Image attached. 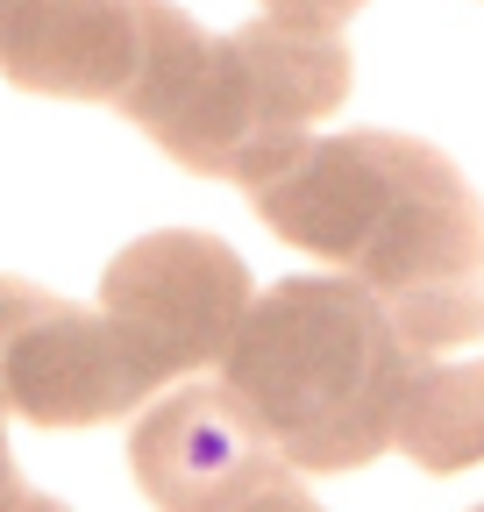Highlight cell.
Listing matches in <instances>:
<instances>
[{"label": "cell", "mask_w": 484, "mask_h": 512, "mask_svg": "<svg viewBox=\"0 0 484 512\" xmlns=\"http://www.w3.org/2000/svg\"><path fill=\"white\" fill-rule=\"evenodd\" d=\"M356 86L342 36L285 29L271 15L207 36L186 8L143 0V64L114 114L200 178L264 185Z\"/></svg>", "instance_id": "6da1fadb"}, {"label": "cell", "mask_w": 484, "mask_h": 512, "mask_svg": "<svg viewBox=\"0 0 484 512\" xmlns=\"http://www.w3.org/2000/svg\"><path fill=\"white\" fill-rule=\"evenodd\" d=\"M250 207L278 242L371 285L385 306L484 278V200L420 136H307L264 185H250Z\"/></svg>", "instance_id": "7a4b0ae2"}, {"label": "cell", "mask_w": 484, "mask_h": 512, "mask_svg": "<svg viewBox=\"0 0 484 512\" xmlns=\"http://www.w3.org/2000/svg\"><path fill=\"white\" fill-rule=\"evenodd\" d=\"M214 370L299 477H342L392 448L399 328L392 306L342 271L257 292Z\"/></svg>", "instance_id": "3957f363"}, {"label": "cell", "mask_w": 484, "mask_h": 512, "mask_svg": "<svg viewBox=\"0 0 484 512\" xmlns=\"http://www.w3.org/2000/svg\"><path fill=\"white\" fill-rule=\"evenodd\" d=\"M164 377L121 342L100 306L57 299L0 271V413L29 427H100L129 420Z\"/></svg>", "instance_id": "277c9868"}, {"label": "cell", "mask_w": 484, "mask_h": 512, "mask_svg": "<svg viewBox=\"0 0 484 512\" xmlns=\"http://www.w3.org/2000/svg\"><path fill=\"white\" fill-rule=\"evenodd\" d=\"M250 299V264L207 228H150L100 271V313L164 384L214 370Z\"/></svg>", "instance_id": "5b68a950"}, {"label": "cell", "mask_w": 484, "mask_h": 512, "mask_svg": "<svg viewBox=\"0 0 484 512\" xmlns=\"http://www.w3.org/2000/svg\"><path fill=\"white\" fill-rule=\"evenodd\" d=\"M399 328V420L392 448L428 477L484 463V278L392 299Z\"/></svg>", "instance_id": "8992f818"}, {"label": "cell", "mask_w": 484, "mask_h": 512, "mask_svg": "<svg viewBox=\"0 0 484 512\" xmlns=\"http://www.w3.org/2000/svg\"><path fill=\"white\" fill-rule=\"evenodd\" d=\"M129 470H136V491L157 512H228L242 491L278 477L285 456L228 399L221 377L214 384L186 377L164 399H150V413H136Z\"/></svg>", "instance_id": "52a82bcc"}, {"label": "cell", "mask_w": 484, "mask_h": 512, "mask_svg": "<svg viewBox=\"0 0 484 512\" xmlns=\"http://www.w3.org/2000/svg\"><path fill=\"white\" fill-rule=\"evenodd\" d=\"M143 64V0H22L0 72L15 93L121 107Z\"/></svg>", "instance_id": "ba28073f"}, {"label": "cell", "mask_w": 484, "mask_h": 512, "mask_svg": "<svg viewBox=\"0 0 484 512\" xmlns=\"http://www.w3.org/2000/svg\"><path fill=\"white\" fill-rule=\"evenodd\" d=\"M264 15L285 29H314V36H342L349 15H363V0H264Z\"/></svg>", "instance_id": "9c48e42d"}, {"label": "cell", "mask_w": 484, "mask_h": 512, "mask_svg": "<svg viewBox=\"0 0 484 512\" xmlns=\"http://www.w3.org/2000/svg\"><path fill=\"white\" fill-rule=\"evenodd\" d=\"M228 512H328V505H314V491L299 484V470L285 463V470H278V477H264L257 491H242Z\"/></svg>", "instance_id": "30bf717a"}, {"label": "cell", "mask_w": 484, "mask_h": 512, "mask_svg": "<svg viewBox=\"0 0 484 512\" xmlns=\"http://www.w3.org/2000/svg\"><path fill=\"white\" fill-rule=\"evenodd\" d=\"M29 505V484L15 470V448H8V413H0V512H22Z\"/></svg>", "instance_id": "8fae6325"}, {"label": "cell", "mask_w": 484, "mask_h": 512, "mask_svg": "<svg viewBox=\"0 0 484 512\" xmlns=\"http://www.w3.org/2000/svg\"><path fill=\"white\" fill-rule=\"evenodd\" d=\"M15 8H22V0H0V43H8V22H15Z\"/></svg>", "instance_id": "7c38bea8"}, {"label": "cell", "mask_w": 484, "mask_h": 512, "mask_svg": "<svg viewBox=\"0 0 484 512\" xmlns=\"http://www.w3.org/2000/svg\"><path fill=\"white\" fill-rule=\"evenodd\" d=\"M470 512H484V505H470Z\"/></svg>", "instance_id": "4fadbf2b"}]
</instances>
